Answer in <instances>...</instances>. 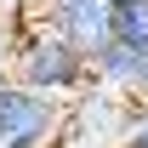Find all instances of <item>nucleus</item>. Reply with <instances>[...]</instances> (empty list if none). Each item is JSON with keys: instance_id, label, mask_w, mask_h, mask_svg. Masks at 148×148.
<instances>
[{"instance_id": "1", "label": "nucleus", "mask_w": 148, "mask_h": 148, "mask_svg": "<svg viewBox=\"0 0 148 148\" xmlns=\"http://www.w3.org/2000/svg\"><path fill=\"white\" fill-rule=\"evenodd\" d=\"M12 80L29 86L40 97H57V103H74V97L91 86V57L69 46L51 23H40L34 12L17 17V40H12Z\"/></svg>"}, {"instance_id": "2", "label": "nucleus", "mask_w": 148, "mask_h": 148, "mask_svg": "<svg viewBox=\"0 0 148 148\" xmlns=\"http://www.w3.org/2000/svg\"><path fill=\"white\" fill-rule=\"evenodd\" d=\"M63 131H69V103L29 91L12 74L0 80V148H63Z\"/></svg>"}, {"instance_id": "3", "label": "nucleus", "mask_w": 148, "mask_h": 148, "mask_svg": "<svg viewBox=\"0 0 148 148\" xmlns=\"http://www.w3.org/2000/svg\"><path fill=\"white\" fill-rule=\"evenodd\" d=\"M29 12H34L40 23H51L69 46H80L91 63L114 46V17H120L114 0H34Z\"/></svg>"}, {"instance_id": "4", "label": "nucleus", "mask_w": 148, "mask_h": 148, "mask_svg": "<svg viewBox=\"0 0 148 148\" xmlns=\"http://www.w3.org/2000/svg\"><path fill=\"white\" fill-rule=\"evenodd\" d=\"M143 80H148V51H137V46H125V40H114L108 51L91 63V86H103V91H120V97H143Z\"/></svg>"}, {"instance_id": "5", "label": "nucleus", "mask_w": 148, "mask_h": 148, "mask_svg": "<svg viewBox=\"0 0 148 148\" xmlns=\"http://www.w3.org/2000/svg\"><path fill=\"white\" fill-rule=\"evenodd\" d=\"M114 40H125V46L148 51V0H120V17H114Z\"/></svg>"}, {"instance_id": "6", "label": "nucleus", "mask_w": 148, "mask_h": 148, "mask_svg": "<svg viewBox=\"0 0 148 148\" xmlns=\"http://www.w3.org/2000/svg\"><path fill=\"white\" fill-rule=\"evenodd\" d=\"M120 148H148V97H137L125 114V143Z\"/></svg>"}, {"instance_id": "7", "label": "nucleus", "mask_w": 148, "mask_h": 148, "mask_svg": "<svg viewBox=\"0 0 148 148\" xmlns=\"http://www.w3.org/2000/svg\"><path fill=\"white\" fill-rule=\"evenodd\" d=\"M12 40H17V17H0V80L12 74Z\"/></svg>"}, {"instance_id": "8", "label": "nucleus", "mask_w": 148, "mask_h": 148, "mask_svg": "<svg viewBox=\"0 0 148 148\" xmlns=\"http://www.w3.org/2000/svg\"><path fill=\"white\" fill-rule=\"evenodd\" d=\"M143 97H148V80H143Z\"/></svg>"}, {"instance_id": "9", "label": "nucleus", "mask_w": 148, "mask_h": 148, "mask_svg": "<svg viewBox=\"0 0 148 148\" xmlns=\"http://www.w3.org/2000/svg\"><path fill=\"white\" fill-rule=\"evenodd\" d=\"M114 6H120V0H114Z\"/></svg>"}]
</instances>
